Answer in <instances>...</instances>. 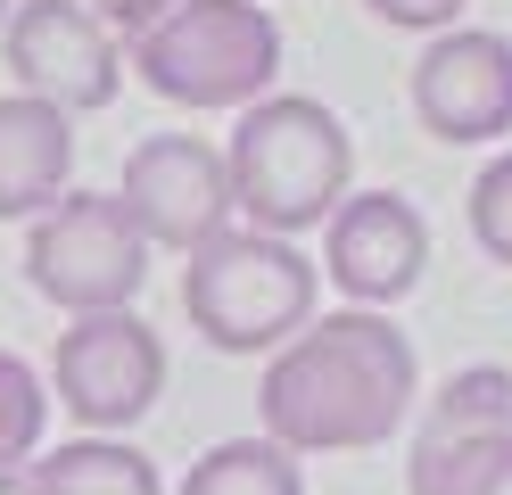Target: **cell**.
<instances>
[{"label":"cell","instance_id":"1","mask_svg":"<svg viewBox=\"0 0 512 495\" xmlns=\"http://www.w3.org/2000/svg\"><path fill=\"white\" fill-rule=\"evenodd\" d=\"M413 388H422V363H413L405 330L372 306H339L314 314L265 363L256 421L281 454H364L405 429Z\"/></svg>","mask_w":512,"mask_h":495},{"label":"cell","instance_id":"2","mask_svg":"<svg viewBox=\"0 0 512 495\" xmlns=\"http://www.w3.org/2000/svg\"><path fill=\"white\" fill-rule=\"evenodd\" d=\"M223 165H232L240 223L273 231V240L323 231L347 198H356V141H347V124L314 91L256 99L232 124V141H223Z\"/></svg>","mask_w":512,"mask_h":495},{"label":"cell","instance_id":"3","mask_svg":"<svg viewBox=\"0 0 512 495\" xmlns=\"http://www.w3.org/2000/svg\"><path fill=\"white\" fill-rule=\"evenodd\" d=\"M314 297H323V264L298 240H273V231H248V223L215 231L182 264V314L223 355H281L314 322Z\"/></svg>","mask_w":512,"mask_h":495},{"label":"cell","instance_id":"4","mask_svg":"<svg viewBox=\"0 0 512 495\" xmlns=\"http://www.w3.org/2000/svg\"><path fill=\"white\" fill-rule=\"evenodd\" d=\"M124 66L174 108H256L281 75V25L265 0H182L124 42Z\"/></svg>","mask_w":512,"mask_h":495},{"label":"cell","instance_id":"5","mask_svg":"<svg viewBox=\"0 0 512 495\" xmlns=\"http://www.w3.org/2000/svg\"><path fill=\"white\" fill-rule=\"evenodd\" d=\"M25 281L58 314H124L149 281V240L124 215L116 190H67L58 207L25 231Z\"/></svg>","mask_w":512,"mask_h":495},{"label":"cell","instance_id":"6","mask_svg":"<svg viewBox=\"0 0 512 495\" xmlns=\"http://www.w3.org/2000/svg\"><path fill=\"white\" fill-rule=\"evenodd\" d=\"M50 396L91 438H116V429H133L166 396V339L133 306L124 314H75L50 347Z\"/></svg>","mask_w":512,"mask_h":495},{"label":"cell","instance_id":"7","mask_svg":"<svg viewBox=\"0 0 512 495\" xmlns=\"http://www.w3.org/2000/svg\"><path fill=\"white\" fill-rule=\"evenodd\" d=\"M0 58H9L17 91L50 99L58 116H91L124 91V42L91 0H17Z\"/></svg>","mask_w":512,"mask_h":495},{"label":"cell","instance_id":"8","mask_svg":"<svg viewBox=\"0 0 512 495\" xmlns=\"http://www.w3.org/2000/svg\"><path fill=\"white\" fill-rule=\"evenodd\" d=\"M124 215L141 223L149 248H174V256H199L215 231H232V165H223L215 141L199 132H149V141L124 157Z\"/></svg>","mask_w":512,"mask_h":495},{"label":"cell","instance_id":"9","mask_svg":"<svg viewBox=\"0 0 512 495\" xmlns=\"http://www.w3.org/2000/svg\"><path fill=\"white\" fill-rule=\"evenodd\" d=\"M413 116H422L430 141H496V132H512V42L488 25H455L438 33V42L413 58Z\"/></svg>","mask_w":512,"mask_h":495},{"label":"cell","instance_id":"10","mask_svg":"<svg viewBox=\"0 0 512 495\" xmlns=\"http://www.w3.org/2000/svg\"><path fill=\"white\" fill-rule=\"evenodd\" d=\"M323 273L339 281L347 306H397L430 273V223L405 190H356L323 223Z\"/></svg>","mask_w":512,"mask_h":495},{"label":"cell","instance_id":"11","mask_svg":"<svg viewBox=\"0 0 512 495\" xmlns=\"http://www.w3.org/2000/svg\"><path fill=\"white\" fill-rule=\"evenodd\" d=\"M75 190V116L34 91H0V223H42Z\"/></svg>","mask_w":512,"mask_h":495},{"label":"cell","instance_id":"12","mask_svg":"<svg viewBox=\"0 0 512 495\" xmlns=\"http://www.w3.org/2000/svg\"><path fill=\"white\" fill-rule=\"evenodd\" d=\"M17 495H166V479L124 438H67V446L34 454V471H25Z\"/></svg>","mask_w":512,"mask_h":495},{"label":"cell","instance_id":"13","mask_svg":"<svg viewBox=\"0 0 512 495\" xmlns=\"http://www.w3.org/2000/svg\"><path fill=\"white\" fill-rule=\"evenodd\" d=\"M496 429H512V372H496V363H471V372H455V380L430 396L422 429H413V454L471 446V438H496Z\"/></svg>","mask_w":512,"mask_h":495},{"label":"cell","instance_id":"14","mask_svg":"<svg viewBox=\"0 0 512 495\" xmlns=\"http://www.w3.org/2000/svg\"><path fill=\"white\" fill-rule=\"evenodd\" d=\"M174 495H306V471L273 438H223L182 471Z\"/></svg>","mask_w":512,"mask_h":495},{"label":"cell","instance_id":"15","mask_svg":"<svg viewBox=\"0 0 512 495\" xmlns=\"http://www.w3.org/2000/svg\"><path fill=\"white\" fill-rule=\"evenodd\" d=\"M42 421H50L42 372L0 347V495L25 487V471H34V454H42Z\"/></svg>","mask_w":512,"mask_h":495},{"label":"cell","instance_id":"16","mask_svg":"<svg viewBox=\"0 0 512 495\" xmlns=\"http://www.w3.org/2000/svg\"><path fill=\"white\" fill-rule=\"evenodd\" d=\"M405 487H413V495H512V429L471 438V446L413 454V462H405Z\"/></svg>","mask_w":512,"mask_h":495},{"label":"cell","instance_id":"17","mask_svg":"<svg viewBox=\"0 0 512 495\" xmlns=\"http://www.w3.org/2000/svg\"><path fill=\"white\" fill-rule=\"evenodd\" d=\"M463 207H471V240L488 248L496 264H512V149H496V157L471 174V198H463Z\"/></svg>","mask_w":512,"mask_h":495},{"label":"cell","instance_id":"18","mask_svg":"<svg viewBox=\"0 0 512 495\" xmlns=\"http://www.w3.org/2000/svg\"><path fill=\"white\" fill-rule=\"evenodd\" d=\"M364 9H372L380 25H397V33H430V42H438V33L463 25L471 0H364Z\"/></svg>","mask_w":512,"mask_h":495},{"label":"cell","instance_id":"19","mask_svg":"<svg viewBox=\"0 0 512 495\" xmlns=\"http://www.w3.org/2000/svg\"><path fill=\"white\" fill-rule=\"evenodd\" d=\"M166 9H182V0H100V17L116 25V42H133V33H149Z\"/></svg>","mask_w":512,"mask_h":495},{"label":"cell","instance_id":"20","mask_svg":"<svg viewBox=\"0 0 512 495\" xmlns=\"http://www.w3.org/2000/svg\"><path fill=\"white\" fill-rule=\"evenodd\" d=\"M9 9H17V0H0V33H9Z\"/></svg>","mask_w":512,"mask_h":495},{"label":"cell","instance_id":"21","mask_svg":"<svg viewBox=\"0 0 512 495\" xmlns=\"http://www.w3.org/2000/svg\"><path fill=\"white\" fill-rule=\"evenodd\" d=\"M91 9H100V0H91Z\"/></svg>","mask_w":512,"mask_h":495}]
</instances>
